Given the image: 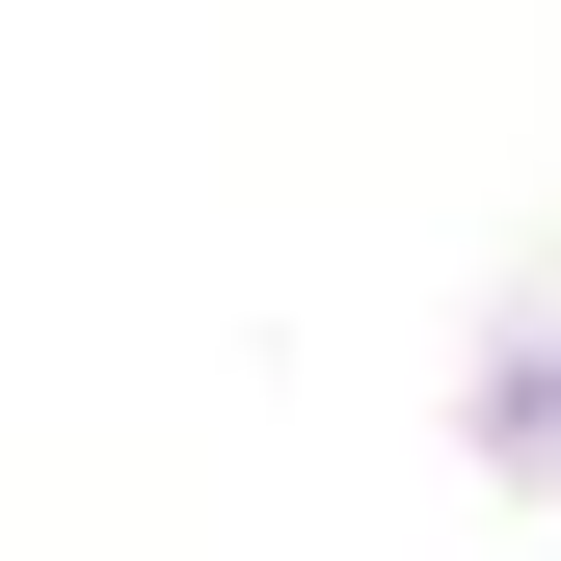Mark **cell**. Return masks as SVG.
Here are the masks:
<instances>
[{"label":"cell","mask_w":561,"mask_h":561,"mask_svg":"<svg viewBox=\"0 0 561 561\" xmlns=\"http://www.w3.org/2000/svg\"><path fill=\"white\" fill-rule=\"evenodd\" d=\"M481 455H508V481L561 455V375H535V347H508V375H481Z\"/></svg>","instance_id":"obj_1"}]
</instances>
